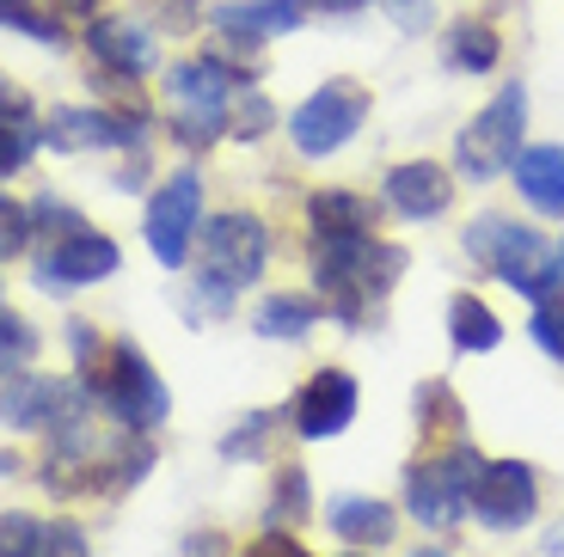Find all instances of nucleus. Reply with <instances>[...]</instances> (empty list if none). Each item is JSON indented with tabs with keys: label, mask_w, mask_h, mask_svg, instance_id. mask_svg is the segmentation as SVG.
<instances>
[{
	"label": "nucleus",
	"mask_w": 564,
	"mask_h": 557,
	"mask_svg": "<svg viewBox=\"0 0 564 557\" xmlns=\"http://www.w3.org/2000/svg\"><path fill=\"white\" fill-rule=\"evenodd\" d=\"M522 129H528V86L509 80V86H497L491 105L454 135V172H460L466 184L503 178V172L516 166V154H522Z\"/></svg>",
	"instance_id": "nucleus-4"
},
{
	"label": "nucleus",
	"mask_w": 564,
	"mask_h": 557,
	"mask_svg": "<svg viewBox=\"0 0 564 557\" xmlns=\"http://www.w3.org/2000/svg\"><path fill=\"white\" fill-rule=\"evenodd\" d=\"M417 557H448V551H417Z\"/></svg>",
	"instance_id": "nucleus-46"
},
{
	"label": "nucleus",
	"mask_w": 564,
	"mask_h": 557,
	"mask_svg": "<svg viewBox=\"0 0 564 557\" xmlns=\"http://www.w3.org/2000/svg\"><path fill=\"white\" fill-rule=\"evenodd\" d=\"M252 80L246 68H227L221 56L209 62H178V68L166 74L172 98H178V111H209V117H227V105H234V92Z\"/></svg>",
	"instance_id": "nucleus-16"
},
{
	"label": "nucleus",
	"mask_w": 564,
	"mask_h": 557,
	"mask_svg": "<svg viewBox=\"0 0 564 557\" xmlns=\"http://www.w3.org/2000/svg\"><path fill=\"white\" fill-rule=\"evenodd\" d=\"M405 276V251L387 245L375 233L356 239H313V282H319V301L338 325H362L368 307L393 294V282Z\"/></svg>",
	"instance_id": "nucleus-1"
},
{
	"label": "nucleus",
	"mask_w": 564,
	"mask_h": 557,
	"mask_svg": "<svg viewBox=\"0 0 564 557\" xmlns=\"http://www.w3.org/2000/svg\"><path fill=\"white\" fill-rule=\"evenodd\" d=\"M234 307V282L227 276H215V270H203L197 276V294H191V319H221V313Z\"/></svg>",
	"instance_id": "nucleus-32"
},
{
	"label": "nucleus",
	"mask_w": 564,
	"mask_h": 557,
	"mask_svg": "<svg viewBox=\"0 0 564 557\" xmlns=\"http://www.w3.org/2000/svg\"><path fill=\"white\" fill-rule=\"evenodd\" d=\"M509 172H516V190H522L540 215H552V221H558V215H564V148H558V141L522 148Z\"/></svg>",
	"instance_id": "nucleus-18"
},
{
	"label": "nucleus",
	"mask_w": 564,
	"mask_h": 557,
	"mask_svg": "<svg viewBox=\"0 0 564 557\" xmlns=\"http://www.w3.org/2000/svg\"><path fill=\"white\" fill-rule=\"evenodd\" d=\"M0 117H31V98L19 92V86L7 80V74H0Z\"/></svg>",
	"instance_id": "nucleus-40"
},
{
	"label": "nucleus",
	"mask_w": 564,
	"mask_h": 557,
	"mask_svg": "<svg viewBox=\"0 0 564 557\" xmlns=\"http://www.w3.org/2000/svg\"><path fill=\"white\" fill-rule=\"evenodd\" d=\"M93 417V392L86 380H56V374H13L0 386V423L25 435H56V429H80Z\"/></svg>",
	"instance_id": "nucleus-5"
},
{
	"label": "nucleus",
	"mask_w": 564,
	"mask_h": 557,
	"mask_svg": "<svg viewBox=\"0 0 564 557\" xmlns=\"http://www.w3.org/2000/svg\"><path fill=\"white\" fill-rule=\"evenodd\" d=\"M31 148H37L31 117H0V178H13V172L31 160Z\"/></svg>",
	"instance_id": "nucleus-29"
},
{
	"label": "nucleus",
	"mask_w": 564,
	"mask_h": 557,
	"mask_svg": "<svg viewBox=\"0 0 564 557\" xmlns=\"http://www.w3.org/2000/svg\"><path fill=\"white\" fill-rule=\"evenodd\" d=\"M362 123H368V86L362 80H325L289 117V141H295L301 160H332Z\"/></svg>",
	"instance_id": "nucleus-7"
},
{
	"label": "nucleus",
	"mask_w": 564,
	"mask_h": 557,
	"mask_svg": "<svg viewBox=\"0 0 564 557\" xmlns=\"http://www.w3.org/2000/svg\"><path fill=\"white\" fill-rule=\"evenodd\" d=\"M148 7H154V19L172 31H197V13H203V0H148Z\"/></svg>",
	"instance_id": "nucleus-38"
},
{
	"label": "nucleus",
	"mask_w": 564,
	"mask_h": 557,
	"mask_svg": "<svg viewBox=\"0 0 564 557\" xmlns=\"http://www.w3.org/2000/svg\"><path fill=\"white\" fill-rule=\"evenodd\" d=\"M270 123H276V105H270L264 92H240L234 105H227V129H234L240 141H258Z\"/></svg>",
	"instance_id": "nucleus-28"
},
{
	"label": "nucleus",
	"mask_w": 564,
	"mask_h": 557,
	"mask_svg": "<svg viewBox=\"0 0 564 557\" xmlns=\"http://www.w3.org/2000/svg\"><path fill=\"white\" fill-rule=\"evenodd\" d=\"M31 356H37V331H31L19 313L0 307V374H25Z\"/></svg>",
	"instance_id": "nucleus-26"
},
{
	"label": "nucleus",
	"mask_w": 564,
	"mask_h": 557,
	"mask_svg": "<svg viewBox=\"0 0 564 557\" xmlns=\"http://www.w3.org/2000/svg\"><path fill=\"white\" fill-rule=\"evenodd\" d=\"M387 7H393V19L405 31H417V19H423V0H387Z\"/></svg>",
	"instance_id": "nucleus-41"
},
{
	"label": "nucleus",
	"mask_w": 564,
	"mask_h": 557,
	"mask_svg": "<svg viewBox=\"0 0 564 557\" xmlns=\"http://www.w3.org/2000/svg\"><path fill=\"white\" fill-rule=\"evenodd\" d=\"M80 380H86V392H93V404H99L123 435H148L172 411V392L160 386V374L148 368V356H141L135 343H111L93 368H80Z\"/></svg>",
	"instance_id": "nucleus-3"
},
{
	"label": "nucleus",
	"mask_w": 564,
	"mask_h": 557,
	"mask_svg": "<svg viewBox=\"0 0 564 557\" xmlns=\"http://www.w3.org/2000/svg\"><path fill=\"white\" fill-rule=\"evenodd\" d=\"M534 343L546 349L552 362H564V307H558V301H540V313H534Z\"/></svg>",
	"instance_id": "nucleus-35"
},
{
	"label": "nucleus",
	"mask_w": 564,
	"mask_h": 557,
	"mask_svg": "<svg viewBox=\"0 0 564 557\" xmlns=\"http://www.w3.org/2000/svg\"><path fill=\"white\" fill-rule=\"evenodd\" d=\"M68 349H74V362H80V368H93V362H99V337H93V325L68 319Z\"/></svg>",
	"instance_id": "nucleus-39"
},
{
	"label": "nucleus",
	"mask_w": 564,
	"mask_h": 557,
	"mask_svg": "<svg viewBox=\"0 0 564 557\" xmlns=\"http://www.w3.org/2000/svg\"><path fill=\"white\" fill-rule=\"evenodd\" d=\"M546 551H552V557H564V527H552V533H546Z\"/></svg>",
	"instance_id": "nucleus-45"
},
{
	"label": "nucleus",
	"mask_w": 564,
	"mask_h": 557,
	"mask_svg": "<svg viewBox=\"0 0 564 557\" xmlns=\"http://www.w3.org/2000/svg\"><path fill=\"white\" fill-rule=\"evenodd\" d=\"M43 533L50 521L37 515H0V557H43Z\"/></svg>",
	"instance_id": "nucleus-27"
},
{
	"label": "nucleus",
	"mask_w": 564,
	"mask_h": 557,
	"mask_svg": "<svg viewBox=\"0 0 564 557\" xmlns=\"http://www.w3.org/2000/svg\"><path fill=\"white\" fill-rule=\"evenodd\" d=\"M411 411H417V429L430 435V441H460V429H466V411H460V398H454L442 380H423L417 386V398H411Z\"/></svg>",
	"instance_id": "nucleus-24"
},
{
	"label": "nucleus",
	"mask_w": 564,
	"mask_h": 557,
	"mask_svg": "<svg viewBox=\"0 0 564 557\" xmlns=\"http://www.w3.org/2000/svg\"><path fill=\"white\" fill-rule=\"evenodd\" d=\"M313 319H319V301H307V294H270L264 307H258V337H276V343H301V337L313 331Z\"/></svg>",
	"instance_id": "nucleus-23"
},
{
	"label": "nucleus",
	"mask_w": 564,
	"mask_h": 557,
	"mask_svg": "<svg viewBox=\"0 0 564 557\" xmlns=\"http://www.w3.org/2000/svg\"><path fill=\"white\" fill-rule=\"evenodd\" d=\"M307 25V0H227L215 7V50L227 56H252L264 37H289Z\"/></svg>",
	"instance_id": "nucleus-11"
},
{
	"label": "nucleus",
	"mask_w": 564,
	"mask_h": 557,
	"mask_svg": "<svg viewBox=\"0 0 564 557\" xmlns=\"http://www.w3.org/2000/svg\"><path fill=\"white\" fill-rule=\"evenodd\" d=\"M473 521L509 533V527H528L540 515V478L528 460H485L479 478H473V496H466Z\"/></svg>",
	"instance_id": "nucleus-10"
},
{
	"label": "nucleus",
	"mask_w": 564,
	"mask_h": 557,
	"mask_svg": "<svg viewBox=\"0 0 564 557\" xmlns=\"http://www.w3.org/2000/svg\"><path fill=\"white\" fill-rule=\"evenodd\" d=\"M43 557H86V533L74 521H50L43 533Z\"/></svg>",
	"instance_id": "nucleus-36"
},
{
	"label": "nucleus",
	"mask_w": 564,
	"mask_h": 557,
	"mask_svg": "<svg viewBox=\"0 0 564 557\" xmlns=\"http://www.w3.org/2000/svg\"><path fill=\"white\" fill-rule=\"evenodd\" d=\"M350 557H368V551H350Z\"/></svg>",
	"instance_id": "nucleus-48"
},
{
	"label": "nucleus",
	"mask_w": 564,
	"mask_h": 557,
	"mask_svg": "<svg viewBox=\"0 0 564 557\" xmlns=\"http://www.w3.org/2000/svg\"><path fill=\"white\" fill-rule=\"evenodd\" d=\"M111 270H117V239L93 233V227H74L68 239H56V251H37V288L50 294L105 282Z\"/></svg>",
	"instance_id": "nucleus-12"
},
{
	"label": "nucleus",
	"mask_w": 564,
	"mask_h": 557,
	"mask_svg": "<svg viewBox=\"0 0 564 557\" xmlns=\"http://www.w3.org/2000/svg\"><path fill=\"white\" fill-rule=\"evenodd\" d=\"M387 209L405 221H442L454 209V178L436 160H405L387 172Z\"/></svg>",
	"instance_id": "nucleus-14"
},
{
	"label": "nucleus",
	"mask_w": 564,
	"mask_h": 557,
	"mask_svg": "<svg viewBox=\"0 0 564 557\" xmlns=\"http://www.w3.org/2000/svg\"><path fill=\"white\" fill-rule=\"evenodd\" d=\"M227 117H209V111H178L172 117V135L184 141V148H209V141H221Z\"/></svg>",
	"instance_id": "nucleus-34"
},
{
	"label": "nucleus",
	"mask_w": 564,
	"mask_h": 557,
	"mask_svg": "<svg viewBox=\"0 0 564 557\" xmlns=\"http://www.w3.org/2000/svg\"><path fill=\"white\" fill-rule=\"evenodd\" d=\"M307 7H319V13H362L368 0H307Z\"/></svg>",
	"instance_id": "nucleus-43"
},
{
	"label": "nucleus",
	"mask_w": 564,
	"mask_h": 557,
	"mask_svg": "<svg viewBox=\"0 0 564 557\" xmlns=\"http://www.w3.org/2000/svg\"><path fill=\"white\" fill-rule=\"evenodd\" d=\"M448 337H454V349H466V356H485V349L503 343V325H497V313L485 307L479 294H454L448 301Z\"/></svg>",
	"instance_id": "nucleus-22"
},
{
	"label": "nucleus",
	"mask_w": 564,
	"mask_h": 557,
	"mask_svg": "<svg viewBox=\"0 0 564 557\" xmlns=\"http://www.w3.org/2000/svg\"><path fill=\"white\" fill-rule=\"evenodd\" d=\"M86 50H93V62H99L105 74H123V80H141V74L160 68L154 37H148V25H135V19H99L93 13Z\"/></svg>",
	"instance_id": "nucleus-15"
},
{
	"label": "nucleus",
	"mask_w": 564,
	"mask_h": 557,
	"mask_svg": "<svg viewBox=\"0 0 564 557\" xmlns=\"http://www.w3.org/2000/svg\"><path fill=\"white\" fill-rule=\"evenodd\" d=\"M240 557H313V551H307L301 539H289V533H276V527H270V533H258V539L246 545Z\"/></svg>",
	"instance_id": "nucleus-37"
},
{
	"label": "nucleus",
	"mask_w": 564,
	"mask_h": 557,
	"mask_svg": "<svg viewBox=\"0 0 564 557\" xmlns=\"http://www.w3.org/2000/svg\"><path fill=\"white\" fill-rule=\"evenodd\" d=\"M558 264H564V245H558Z\"/></svg>",
	"instance_id": "nucleus-47"
},
{
	"label": "nucleus",
	"mask_w": 564,
	"mask_h": 557,
	"mask_svg": "<svg viewBox=\"0 0 564 557\" xmlns=\"http://www.w3.org/2000/svg\"><path fill=\"white\" fill-rule=\"evenodd\" d=\"M466 258L485 264L497 282H509L516 294H528V301H552V288L564 282L558 251L534 227H516L509 215H479L466 227Z\"/></svg>",
	"instance_id": "nucleus-2"
},
{
	"label": "nucleus",
	"mask_w": 564,
	"mask_h": 557,
	"mask_svg": "<svg viewBox=\"0 0 564 557\" xmlns=\"http://www.w3.org/2000/svg\"><path fill=\"white\" fill-rule=\"evenodd\" d=\"M325 527L338 533L344 545H356V551H375V545H387L399 533V515H393V502L381 496H338L332 502V515H325Z\"/></svg>",
	"instance_id": "nucleus-19"
},
{
	"label": "nucleus",
	"mask_w": 564,
	"mask_h": 557,
	"mask_svg": "<svg viewBox=\"0 0 564 557\" xmlns=\"http://www.w3.org/2000/svg\"><path fill=\"white\" fill-rule=\"evenodd\" d=\"M31 239H37L31 209H25V203H13V196H0V258H19Z\"/></svg>",
	"instance_id": "nucleus-30"
},
{
	"label": "nucleus",
	"mask_w": 564,
	"mask_h": 557,
	"mask_svg": "<svg viewBox=\"0 0 564 557\" xmlns=\"http://www.w3.org/2000/svg\"><path fill=\"white\" fill-rule=\"evenodd\" d=\"M184 551H191V557H221V551H227V545H221V539H215V533H197V539L184 545Z\"/></svg>",
	"instance_id": "nucleus-42"
},
{
	"label": "nucleus",
	"mask_w": 564,
	"mask_h": 557,
	"mask_svg": "<svg viewBox=\"0 0 564 557\" xmlns=\"http://www.w3.org/2000/svg\"><path fill=\"white\" fill-rule=\"evenodd\" d=\"M43 141H50L56 154L129 148V141H141V123H123V117H111V111H74V105H62V111H50V123H43Z\"/></svg>",
	"instance_id": "nucleus-17"
},
{
	"label": "nucleus",
	"mask_w": 564,
	"mask_h": 557,
	"mask_svg": "<svg viewBox=\"0 0 564 557\" xmlns=\"http://www.w3.org/2000/svg\"><path fill=\"white\" fill-rule=\"evenodd\" d=\"M197 221H203V178L197 172H172V178L148 196V221H141L148 251H154L166 270H178L191 239H197Z\"/></svg>",
	"instance_id": "nucleus-9"
},
{
	"label": "nucleus",
	"mask_w": 564,
	"mask_h": 557,
	"mask_svg": "<svg viewBox=\"0 0 564 557\" xmlns=\"http://www.w3.org/2000/svg\"><path fill=\"white\" fill-rule=\"evenodd\" d=\"M442 62H448V74H491L503 62V37L485 19H454L442 37Z\"/></svg>",
	"instance_id": "nucleus-21"
},
{
	"label": "nucleus",
	"mask_w": 564,
	"mask_h": 557,
	"mask_svg": "<svg viewBox=\"0 0 564 557\" xmlns=\"http://www.w3.org/2000/svg\"><path fill=\"white\" fill-rule=\"evenodd\" d=\"M276 417H282V411H252V417H246V429H234V435L221 441V454H227V460H252L258 441L270 435V423H276Z\"/></svg>",
	"instance_id": "nucleus-33"
},
{
	"label": "nucleus",
	"mask_w": 564,
	"mask_h": 557,
	"mask_svg": "<svg viewBox=\"0 0 564 557\" xmlns=\"http://www.w3.org/2000/svg\"><path fill=\"white\" fill-rule=\"evenodd\" d=\"M289 417H295L301 441H332V435H344L356 417V380L344 374V368H319V374L301 386Z\"/></svg>",
	"instance_id": "nucleus-13"
},
{
	"label": "nucleus",
	"mask_w": 564,
	"mask_h": 557,
	"mask_svg": "<svg viewBox=\"0 0 564 557\" xmlns=\"http://www.w3.org/2000/svg\"><path fill=\"white\" fill-rule=\"evenodd\" d=\"M0 31H25V37L50 43V50H62V43H68L62 19H56V13H43L37 0H0Z\"/></svg>",
	"instance_id": "nucleus-25"
},
{
	"label": "nucleus",
	"mask_w": 564,
	"mask_h": 557,
	"mask_svg": "<svg viewBox=\"0 0 564 557\" xmlns=\"http://www.w3.org/2000/svg\"><path fill=\"white\" fill-rule=\"evenodd\" d=\"M307 472L301 466H282L276 478V502H270V521H307Z\"/></svg>",
	"instance_id": "nucleus-31"
},
{
	"label": "nucleus",
	"mask_w": 564,
	"mask_h": 557,
	"mask_svg": "<svg viewBox=\"0 0 564 557\" xmlns=\"http://www.w3.org/2000/svg\"><path fill=\"white\" fill-rule=\"evenodd\" d=\"M375 203L356 190H313L307 196V227L313 239H356V233H375Z\"/></svg>",
	"instance_id": "nucleus-20"
},
{
	"label": "nucleus",
	"mask_w": 564,
	"mask_h": 557,
	"mask_svg": "<svg viewBox=\"0 0 564 557\" xmlns=\"http://www.w3.org/2000/svg\"><path fill=\"white\" fill-rule=\"evenodd\" d=\"M56 13H74V19H93V13H99V0H56Z\"/></svg>",
	"instance_id": "nucleus-44"
},
{
	"label": "nucleus",
	"mask_w": 564,
	"mask_h": 557,
	"mask_svg": "<svg viewBox=\"0 0 564 557\" xmlns=\"http://www.w3.org/2000/svg\"><path fill=\"white\" fill-rule=\"evenodd\" d=\"M479 466L485 460L473 454V441H448L442 454H430V460H411V472H405L411 515H417L423 527H448V521H460Z\"/></svg>",
	"instance_id": "nucleus-6"
},
{
	"label": "nucleus",
	"mask_w": 564,
	"mask_h": 557,
	"mask_svg": "<svg viewBox=\"0 0 564 557\" xmlns=\"http://www.w3.org/2000/svg\"><path fill=\"white\" fill-rule=\"evenodd\" d=\"M197 245H203V270L227 276L234 288H252L270 264V227L246 209H227L215 221H197Z\"/></svg>",
	"instance_id": "nucleus-8"
}]
</instances>
